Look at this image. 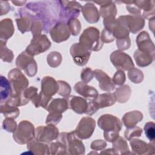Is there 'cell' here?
I'll return each mask as SVG.
<instances>
[{
	"instance_id": "5bb4252c",
	"label": "cell",
	"mask_w": 155,
	"mask_h": 155,
	"mask_svg": "<svg viewBox=\"0 0 155 155\" xmlns=\"http://www.w3.org/2000/svg\"><path fill=\"white\" fill-rule=\"evenodd\" d=\"M57 83L51 77H45L42 81V93L48 95L49 97L55 94L59 88Z\"/></svg>"
},
{
	"instance_id": "ac0fdd59",
	"label": "cell",
	"mask_w": 155,
	"mask_h": 155,
	"mask_svg": "<svg viewBox=\"0 0 155 155\" xmlns=\"http://www.w3.org/2000/svg\"><path fill=\"white\" fill-rule=\"evenodd\" d=\"M115 97L114 94L110 93H105L99 95L96 101H94V103L97 109L101 107H105L113 105L115 102Z\"/></svg>"
},
{
	"instance_id": "44dd1931",
	"label": "cell",
	"mask_w": 155,
	"mask_h": 155,
	"mask_svg": "<svg viewBox=\"0 0 155 155\" xmlns=\"http://www.w3.org/2000/svg\"><path fill=\"white\" fill-rule=\"evenodd\" d=\"M145 133L149 140L153 141L155 137V130L154 124L153 122H148L144 127Z\"/></svg>"
},
{
	"instance_id": "52a82bcc",
	"label": "cell",
	"mask_w": 155,
	"mask_h": 155,
	"mask_svg": "<svg viewBox=\"0 0 155 155\" xmlns=\"http://www.w3.org/2000/svg\"><path fill=\"white\" fill-rule=\"evenodd\" d=\"M110 58L113 65L118 69L128 70L134 67V64L130 57L128 54L120 51L113 52L111 54Z\"/></svg>"
},
{
	"instance_id": "5b68a950",
	"label": "cell",
	"mask_w": 155,
	"mask_h": 155,
	"mask_svg": "<svg viewBox=\"0 0 155 155\" xmlns=\"http://www.w3.org/2000/svg\"><path fill=\"white\" fill-rule=\"evenodd\" d=\"M71 54L76 64L84 65L88 61L90 51L82 44L75 43L71 47Z\"/></svg>"
},
{
	"instance_id": "e0dca14e",
	"label": "cell",
	"mask_w": 155,
	"mask_h": 155,
	"mask_svg": "<svg viewBox=\"0 0 155 155\" xmlns=\"http://www.w3.org/2000/svg\"><path fill=\"white\" fill-rule=\"evenodd\" d=\"M70 100V107L76 113H82L87 111V104L86 101L81 97L76 96H71Z\"/></svg>"
},
{
	"instance_id": "9c48e42d",
	"label": "cell",
	"mask_w": 155,
	"mask_h": 155,
	"mask_svg": "<svg viewBox=\"0 0 155 155\" xmlns=\"http://www.w3.org/2000/svg\"><path fill=\"white\" fill-rule=\"evenodd\" d=\"M95 126L94 120L90 117H84L79 122L76 131L82 138H87L93 133Z\"/></svg>"
},
{
	"instance_id": "cb8c5ba5",
	"label": "cell",
	"mask_w": 155,
	"mask_h": 155,
	"mask_svg": "<svg viewBox=\"0 0 155 155\" xmlns=\"http://www.w3.org/2000/svg\"><path fill=\"white\" fill-rule=\"evenodd\" d=\"M114 82L117 85H121L125 81V74L122 71H118L115 74L113 78Z\"/></svg>"
},
{
	"instance_id": "ba28073f",
	"label": "cell",
	"mask_w": 155,
	"mask_h": 155,
	"mask_svg": "<svg viewBox=\"0 0 155 155\" xmlns=\"http://www.w3.org/2000/svg\"><path fill=\"white\" fill-rule=\"evenodd\" d=\"M50 42L45 35H42L37 38H33L31 44L27 47L26 51L28 54H36L44 51L49 48Z\"/></svg>"
},
{
	"instance_id": "9a60e30c",
	"label": "cell",
	"mask_w": 155,
	"mask_h": 155,
	"mask_svg": "<svg viewBox=\"0 0 155 155\" xmlns=\"http://www.w3.org/2000/svg\"><path fill=\"white\" fill-rule=\"evenodd\" d=\"M11 84L4 76H1V104L7 102L12 95Z\"/></svg>"
},
{
	"instance_id": "30bf717a",
	"label": "cell",
	"mask_w": 155,
	"mask_h": 155,
	"mask_svg": "<svg viewBox=\"0 0 155 155\" xmlns=\"http://www.w3.org/2000/svg\"><path fill=\"white\" fill-rule=\"evenodd\" d=\"M68 27L64 22H59L55 25L51 30V36L55 42H59L69 38L70 33Z\"/></svg>"
},
{
	"instance_id": "8992f818",
	"label": "cell",
	"mask_w": 155,
	"mask_h": 155,
	"mask_svg": "<svg viewBox=\"0 0 155 155\" xmlns=\"http://www.w3.org/2000/svg\"><path fill=\"white\" fill-rule=\"evenodd\" d=\"M8 78L10 80L11 85L15 91V94H19L21 91L28 85L27 79L17 69H13L8 73Z\"/></svg>"
},
{
	"instance_id": "3957f363",
	"label": "cell",
	"mask_w": 155,
	"mask_h": 155,
	"mask_svg": "<svg viewBox=\"0 0 155 155\" xmlns=\"http://www.w3.org/2000/svg\"><path fill=\"white\" fill-rule=\"evenodd\" d=\"M80 42L88 49L94 51L101 49V44L99 39V31L94 27L86 28L80 37Z\"/></svg>"
},
{
	"instance_id": "484cf974",
	"label": "cell",
	"mask_w": 155,
	"mask_h": 155,
	"mask_svg": "<svg viewBox=\"0 0 155 155\" xmlns=\"http://www.w3.org/2000/svg\"><path fill=\"white\" fill-rule=\"evenodd\" d=\"M12 3L15 4V5H24V4H25L26 2V1H12Z\"/></svg>"
},
{
	"instance_id": "d6986e66",
	"label": "cell",
	"mask_w": 155,
	"mask_h": 155,
	"mask_svg": "<svg viewBox=\"0 0 155 155\" xmlns=\"http://www.w3.org/2000/svg\"><path fill=\"white\" fill-rule=\"evenodd\" d=\"M1 26L5 28V29L4 28L5 30H1V39H2V38L4 37V39H7L12 35L13 32V27L12 20L10 19H4L1 22Z\"/></svg>"
},
{
	"instance_id": "ffe728a7",
	"label": "cell",
	"mask_w": 155,
	"mask_h": 155,
	"mask_svg": "<svg viewBox=\"0 0 155 155\" xmlns=\"http://www.w3.org/2000/svg\"><path fill=\"white\" fill-rule=\"evenodd\" d=\"M1 112L4 113L5 116H8L12 117H16L19 114V110H18V108L6 105H5V104L4 107L1 105Z\"/></svg>"
},
{
	"instance_id": "7a4b0ae2",
	"label": "cell",
	"mask_w": 155,
	"mask_h": 155,
	"mask_svg": "<svg viewBox=\"0 0 155 155\" xmlns=\"http://www.w3.org/2000/svg\"><path fill=\"white\" fill-rule=\"evenodd\" d=\"M98 124L101 128L105 130L104 136L106 139H108L111 136H117L118 132L122 128L120 120L117 117L110 114L101 116L98 120Z\"/></svg>"
},
{
	"instance_id": "d4e9b609",
	"label": "cell",
	"mask_w": 155,
	"mask_h": 155,
	"mask_svg": "<svg viewBox=\"0 0 155 155\" xmlns=\"http://www.w3.org/2000/svg\"><path fill=\"white\" fill-rule=\"evenodd\" d=\"M93 72L90 68H85L82 71L81 78L82 80L85 82L87 83V77H88V79L90 81L93 78Z\"/></svg>"
},
{
	"instance_id": "7c38bea8",
	"label": "cell",
	"mask_w": 155,
	"mask_h": 155,
	"mask_svg": "<svg viewBox=\"0 0 155 155\" xmlns=\"http://www.w3.org/2000/svg\"><path fill=\"white\" fill-rule=\"evenodd\" d=\"M82 13L87 21L89 22H96L99 19V14L97 8L91 2L86 3L82 7Z\"/></svg>"
},
{
	"instance_id": "2e32d148",
	"label": "cell",
	"mask_w": 155,
	"mask_h": 155,
	"mask_svg": "<svg viewBox=\"0 0 155 155\" xmlns=\"http://www.w3.org/2000/svg\"><path fill=\"white\" fill-rule=\"evenodd\" d=\"M74 90L76 91L84 97H97V91L92 87L86 85L81 82L77 83L74 86Z\"/></svg>"
},
{
	"instance_id": "8fae6325",
	"label": "cell",
	"mask_w": 155,
	"mask_h": 155,
	"mask_svg": "<svg viewBox=\"0 0 155 155\" xmlns=\"http://www.w3.org/2000/svg\"><path fill=\"white\" fill-rule=\"evenodd\" d=\"M94 73L96 79L99 81V87L102 90L110 91L114 89V84L107 74L99 70H94Z\"/></svg>"
},
{
	"instance_id": "277c9868",
	"label": "cell",
	"mask_w": 155,
	"mask_h": 155,
	"mask_svg": "<svg viewBox=\"0 0 155 155\" xmlns=\"http://www.w3.org/2000/svg\"><path fill=\"white\" fill-rule=\"evenodd\" d=\"M60 13V20L73 18L79 16L82 6L77 1H58Z\"/></svg>"
},
{
	"instance_id": "4fadbf2b",
	"label": "cell",
	"mask_w": 155,
	"mask_h": 155,
	"mask_svg": "<svg viewBox=\"0 0 155 155\" xmlns=\"http://www.w3.org/2000/svg\"><path fill=\"white\" fill-rule=\"evenodd\" d=\"M95 3L102 5L100 8V13L102 16L106 18H114L117 13V9L115 4L112 1H102L95 2Z\"/></svg>"
},
{
	"instance_id": "603a6c76",
	"label": "cell",
	"mask_w": 155,
	"mask_h": 155,
	"mask_svg": "<svg viewBox=\"0 0 155 155\" xmlns=\"http://www.w3.org/2000/svg\"><path fill=\"white\" fill-rule=\"evenodd\" d=\"M68 25H69L70 30L73 33V35H78V33H79L80 31L81 26H80V22L78 19H74V18L69 19Z\"/></svg>"
},
{
	"instance_id": "6da1fadb",
	"label": "cell",
	"mask_w": 155,
	"mask_h": 155,
	"mask_svg": "<svg viewBox=\"0 0 155 155\" xmlns=\"http://www.w3.org/2000/svg\"><path fill=\"white\" fill-rule=\"evenodd\" d=\"M26 8L36 14V17L43 22L45 30L56 22L57 15L60 11L58 1H45L30 2L26 4Z\"/></svg>"
},
{
	"instance_id": "7402d4cb",
	"label": "cell",
	"mask_w": 155,
	"mask_h": 155,
	"mask_svg": "<svg viewBox=\"0 0 155 155\" xmlns=\"http://www.w3.org/2000/svg\"><path fill=\"white\" fill-rule=\"evenodd\" d=\"M133 112H130V113H127V114H126L125 116H124V117H123V118H124V119H131L132 120L133 119ZM134 117H135V119L133 120V121H130L128 124V125H127V127H128V125H135L137 122H139V120H141L142 119V114L141 113H140L139 112H137V111H135V113H134ZM129 120V121H130ZM128 122H127L126 123H125V124H126Z\"/></svg>"
}]
</instances>
